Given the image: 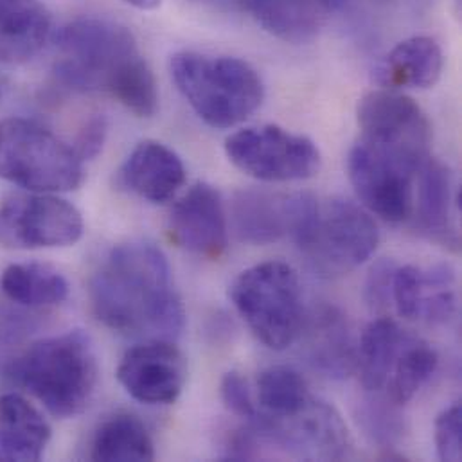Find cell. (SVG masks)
Listing matches in <instances>:
<instances>
[{
  "mask_svg": "<svg viewBox=\"0 0 462 462\" xmlns=\"http://www.w3.org/2000/svg\"><path fill=\"white\" fill-rule=\"evenodd\" d=\"M170 232L191 254L218 259L229 245L227 215L217 188L199 182L171 209Z\"/></svg>",
  "mask_w": 462,
  "mask_h": 462,
  "instance_id": "9a60e30c",
  "label": "cell"
},
{
  "mask_svg": "<svg viewBox=\"0 0 462 462\" xmlns=\"http://www.w3.org/2000/svg\"><path fill=\"white\" fill-rule=\"evenodd\" d=\"M349 0H246L252 18L288 43L311 42Z\"/></svg>",
  "mask_w": 462,
  "mask_h": 462,
  "instance_id": "e0dca14e",
  "label": "cell"
},
{
  "mask_svg": "<svg viewBox=\"0 0 462 462\" xmlns=\"http://www.w3.org/2000/svg\"><path fill=\"white\" fill-rule=\"evenodd\" d=\"M457 310L456 272L448 264L421 268L418 317L429 324L448 322Z\"/></svg>",
  "mask_w": 462,
  "mask_h": 462,
  "instance_id": "83f0119b",
  "label": "cell"
},
{
  "mask_svg": "<svg viewBox=\"0 0 462 462\" xmlns=\"http://www.w3.org/2000/svg\"><path fill=\"white\" fill-rule=\"evenodd\" d=\"M317 208L308 193H275L246 189L232 200V226L241 241L268 245L286 236L295 241L306 231Z\"/></svg>",
  "mask_w": 462,
  "mask_h": 462,
  "instance_id": "7c38bea8",
  "label": "cell"
},
{
  "mask_svg": "<svg viewBox=\"0 0 462 462\" xmlns=\"http://www.w3.org/2000/svg\"><path fill=\"white\" fill-rule=\"evenodd\" d=\"M232 304L254 333L273 351L291 346L304 326L297 272L284 261H264L243 270L229 290Z\"/></svg>",
  "mask_w": 462,
  "mask_h": 462,
  "instance_id": "8992f818",
  "label": "cell"
},
{
  "mask_svg": "<svg viewBox=\"0 0 462 462\" xmlns=\"http://www.w3.org/2000/svg\"><path fill=\"white\" fill-rule=\"evenodd\" d=\"M430 157L360 137L349 152V180L362 204L391 224L412 217L418 175Z\"/></svg>",
  "mask_w": 462,
  "mask_h": 462,
  "instance_id": "52a82bcc",
  "label": "cell"
},
{
  "mask_svg": "<svg viewBox=\"0 0 462 462\" xmlns=\"http://www.w3.org/2000/svg\"><path fill=\"white\" fill-rule=\"evenodd\" d=\"M105 137H106V121L103 116H96L88 119L87 125L79 130L74 143V150L83 161L92 159L103 148Z\"/></svg>",
  "mask_w": 462,
  "mask_h": 462,
  "instance_id": "836d02e7",
  "label": "cell"
},
{
  "mask_svg": "<svg viewBox=\"0 0 462 462\" xmlns=\"http://www.w3.org/2000/svg\"><path fill=\"white\" fill-rule=\"evenodd\" d=\"M436 448L441 461L459 462L462 457V407L454 403L436 420Z\"/></svg>",
  "mask_w": 462,
  "mask_h": 462,
  "instance_id": "4dcf8cb0",
  "label": "cell"
},
{
  "mask_svg": "<svg viewBox=\"0 0 462 462\" xmlns=\"http://www.w3.org/2000/svg\"><path fill=\"white\" fill-rule=\"evenodd\" d=\"M454 188L448 168L432 157L423 164L418 175L414 209L418 229L432 239L457 243L452 229Z\"/></svg>",
  "mask_w": 462,
  "mask_h": 462,
  "instance_id": "7402d4cb",
  "label": "cell"
},
{
  "mask_svg": "<svg viewBox=\"0 0 462 462\" xmlns=\"http://www.w3.org/2000/svg\"><path fill=\"white\" fill-rule=\"evenodd\" d=\"M110 96L137 117H152L159 108V88L148 61L141 56L116 79Z\"/></svg>",
  "mask_w": 462,
  "mask_h": 462,
  "instance_id": "f1b7e54d",
  "label": "cell"
},
{
  "mask_svg": "<svg viewBox=\"0 0 462 462\" xmlns=\"http://www.w3.org/2000/svg\"><path fill=\"white\" fill-rule=\"evenodd\" d=\"M54 76L79 92L110 94L119 74L141 58L132 31L106 18H78L52 32Z\"/></svg>",
  "mask_w": 462,
  "mask_h": 462,
  "instance_id": "277c9868",
  "label": "cell"
},
{
  "mask_svg": "<svg viewBox=\"0 0 462 462\" xmlns=\"http://www.w3.org/2000/svg\"><path fill=\"white\" fill-rule=\"evenodd\" d=\"M83 231L81 213L52 193L11 195L0 206V243L5 246H69Z\"/></svg>",
  "mask_w": 462,
  "mask_h": 462,
  "instance_id": "8fae6325",
  "label": "cell"
},
{
  "mask_svg": "<svg viewBox=\"0 0 462 462\" xmlns=\"http://www.w3.org/2000/svg\"><path fill=\"white\" fill-rule=\"evenodd\" d=\"M0 290L11 302L31 310L52 308L69 297L63 273L43 263L9 264L2 272Z\"/></svg>",
  "mask_w": 462,
  "mask_h": 462,
  "instance_id": "cb8c5ba5",
  "label": "cell"
},
{
  "mask_svg": "<svg viewBox=\"0 0 462 462\" xmlns=\"http://www.w3.org/2000/svg\"><path fill=\"white\" fill-rule=\"evenodd\" d=\"M311 270L340 277L365 263L380 243V231L365 209L346 199L317 200L306 231L295 241Z\"/></svg>",
  "mask_w": 462,
  "mask_h": 462,
  "instance_id": "ba28073f",
  "label": "cell"
},
{
  "mask_svg": "<svg viewBox=\"0 0 462 462\" xmlns=\"http://www.w3.org/2000/svg\"><path fill=\"white\" fill-rule=\"evenodd\" d=\"M394 270H396V264L389 259H383L373 266V270L367 277V284H365L367 300L373 308L380 310L389 304L391 291H393Z\"/></svg>",
  "mask_w": 462,
  "mask_h": 462,
  "instance_id": "d6a6232c",
  "label": "cell"
},
{
  "mask_svg": "<svg viewBox=\"0 0 462 462\" xmlns=\"http://www.w3.org/2000/svg\"><path fill=\"white\" fill-rule=\"evenodd\" d=\"M360 137L430 155L432 125L421 106L396 90H376L358 105Z\"/></svg>",
  "mask_w": 462,
  "mask_h": 462,
  "instance_id": "5bb4252c",
  "label": "cell"
},
{
  "mask_svg": "<svg viewBox=\"0 0 462 462\" xmlns=\"http://www.w3.org/2000/svg\"><path fill=\"white\" fill-rule=\"evenodd\" d=\"M439 364L438 353L416 337H411L396 358L385 383L387 400L396 407L407 405L432 378Z\"/></svg>",
  "mask_w": 462,
  "mask_h": 462,
  "instance_id": "4316f807",
  "label": "cell"
},
{
  "mask_svg": "<svg viewBox=\"0 0 462 462\" xmlns=\"http://www.w3.org/2000/svg\"><path fill=\"white\" fill-rule=\"evenodd\" d=\"M441 45L430 36H412L400 42L376 67V79L389 90L430 88L443 72Z\"/></svg>",
  "mask_w": 462,
  "mask_h": 462,
  "instance_id": "d6986e66",
  "label": "cell"
},
{
  "mask_svg": "<svg viewBox=\"0 0 462 462\" xmlns=\"http://www.w3.org/2000/svg\"><path fill=\"white\" fill-rule=\"evenodd\" d=\"M396 405L387 400L383 402H367L362 409L360 421L365 429V432L382 445H391L396 441L403 432V421L402 416L396 414Z\"/></svg>",
  "mask_w": 462,
  "mask_h": 462,
  "instance_id": "f546056e",
  "label": "cell"
},
{
  "mask_svg": "<svg viewBox=\"0 0 462 462\" xmlns=\"http://www.w3.org/2000/svg\"><path fill=\"white\" fill-rule=\"evenodd\" d=\"M171 78L197 116L217 130H229L246 121L264 99L257 70L232 56L177 52Z\"/></svg>",
  "mask_w": 462,
  "mask_h": 462,
  "instance_id": "3957f363",
  "label": "cell"
},
{
  "mask_svg": "<svg viewBox=\"0 0 462 462\" xmlns=\"http://www.w3.org/2000/svg\"><path fill=\"white\" fill-rule=\"evenodd\" d=\"M90 302L99 322L126 337L173 340L184 329L170 263L152 243L112 248L90 281Z\"/></svg>",
  "mask_w": 462,
  "mask_h": 462,
  "instance_id": "6da1fadb",
  "label": "cell"
},
{
  "mask_svg": "<svg viewBox=\"0 0 462 462\" xmlns=\"http://www.w3.org/2000/svg\"><path fill=\"white\" fill-rule=\"evenodd\" d=\"M52 38V18L42 0H0V61L22 65Z\"/></svg>",
  "mask_w": 462,
  "mask_h": 462,
  "instance_id": "ac0fdd59",
  "label": "cell"
},
{
  "mask_svg": "<svg viewBox=\"0 0 462 462\" xmlns=\"http://www.w3.org/2000/svg\"><path fill=\"white\" fill-rule=\"evenodd\" d=\"M220 389H222V400L232 414H236L241 420H246L248 423L255 420L257 416L255 402L252 398L246 380L239 373L236 371L227 373L222 380Z\"/></svg>",
  "mask_w": 462,
  "mask_h": 462,
  "instance_id": "1f68e13d",
  "label": "cell"
},
{
  "mask_svg": "<svg viewBox=\"0 0 462 462\" xmlns=\"http://www.w3.org/2000/svg\"><path fill=\"white\" fill-rule=\"evenodd\" d=\"M90 457L94 461H153L155 445L146 425L132 414L105 420L94 434Z\"/></svg>",
  "mask_w": 462,
  "mask_h": 462,
  "instance_id": "d4e9b609",
  "label": "cell"
},
{
  "mask_svg": "<svg viewBox=\"0 0 462 462\" xmlns=\"http://www.w3.org/2000/svg\"><path fill=\"white\" fill-rule=\"evenodd\" d=\"M226 153L243 173L263 182H297L320 170L317 144L275 125L243 128L226 141Z\"/></svg>",
  "mask_w": 462,
  "mask_h": 462,
  "instance_id": "9c48e42d",
  "label": "cell"
},
{
  "mask_svg": "<svg viewBox=\"0 0 462 462\" xmlns=\"http://www.w3.org/2000/svg\"><path fill=\"white\" fill-rule=\"evenodd\" d=\"M306 351L315 369L329 378H346L356 369V347L346 317L322 308L308 322Z\"/></svg>",
  "mask_w": 462,
  "mask_h": 462,
  "instance_id": "44dd1931",
  "label": "cell"
},
{
  "mask_svg": "<svg viewBox=\"0 0 462 462\" xmlns=\"http://www.w3.org/2000/svg\"><path fill=\"white\" fill-rule=\"evenodd\" d=\"M313 396L304 376L286 365L264 369L257 378V403L263 416L288 418L300 412Z\"/></svg>",
  "mask_w": 462,
  "mask_h": 462,
  "instance_id": "484cf974",
  "label": "cell"
},
{
  "mask_svg": "<svg viewBox=\"0 0 462 462\" xmlns=\"http://www.w3.org/2000/svg\"><path fill=\"white\" fill-rule=\"evenodd\" d=\"M119 179L137 197L164 204L186 184L182 159L159 141H143L126 157Z\"/></svg>",
  "mask_w": 462,
  "mask_h": 462,
  "instance_id": "2e32d148",
  "label": "cell"
},
{
  "mask_svg": "<svg viewBox=\"0 0 462 462\" xmlns=\"http://www.w3.org/2000/svg\"><path fill=\"white\" fill-rule=\"evenodd\" d=\"M125 4L132 5V7H137V9H143V11H152L155 9L157 5H161L162 0H123Z\"/></svg>",
  "mask_w": 462,
  "mask_h": 462,
  "instance_id": "e575fe53",
  "label": "cell"
},
{
  "mask_svg": "<svg viewBox=\"0 0 462 462\" xmlns=\"http://www.w3.org/2000/svg\"><path fill=\"white\" fill-rule=\"evenodd\" d=\"M83 159L43 125L11 117L0 123V179L32 193H65L81 186Z\"/></svg>",
  "mask_w": 462,
  "mask_h": 462,
  "instance_id": "5b68a950",
  "label": "cell"
},
{
  "mask_svg": "<svg viewBox=\"0 0 462 462\" xmlns=\"http://www.w3.org/2000/svg\"><path fill=\"white\" fill-rule=\"evenodd\" d=\"M250 430L257 441L310 461H340L351 452V436L344 420L333 407L315 398L288 418H268L257 412Z\"/></svg>",
  "mask_w": 462,
  "mask_h": 462,
  "instance_id": "30bf717a",
  "label": "cell"
},
{
  "mask_svg": "<svg viewBox=\"0 0 462 462\" xmlns=\"http://www.w3.org/2000/svg\"><path fill=\"white\" fill-rule=\"evenodd\" d=\"M5 376L52 416L67 420L90 405L99 365L90 338L81 331H69L27 347L7 365Z\"/></svg>",
  "mask_w": 462,
  "mask_h": 462,
  "instance_id": "7a4b0ae2",
  "label": "cell"
},
{
  "mask_svg": "<svg viewBox=\"0 0 462 462\" xmlns=\"http://www.w3.org/2000/svg\"><path fill=\"white\" fill-rule=\"evenodd\" d=\"M51 441L42 412L20 394L0 396V461H40Z\"/></svg>",
  "mask_w": 462,
  "mask_h": 462,
  "instance_id": "ffe728a7",
  "label": "cell"
},
{
  "mask_svg": "<svg viewBox=\"0 0 462 462\" xmlns=\"http://www.w3.org/2000/svg\"><path fill=\"white\" fill-rule=\"evenodd\" d=\"M117 378L139 403L171 405L184 391L188 362L173 340L153 338L125 353Z\"/></svg>",
  "mask_w": 462,
  "mask_h": 462,
  "instance_id": "4fadbf2b",
  "label": "cell"
},
{
  "mask_svg": "<svg viewBox=\"0 0 462 462\" xmlns=\"http://www.w3.org/2000/svg\"><path fill=\"white\" fill-rule=\"evenodd\" d=\"M411 337L389 317H378L365 328L356 347L355 369L365 391L376 393L385 387L393 365Z\"/></svg>",
  "mask_w": 462,
  "mask_h": 462,
  "instance_id": "603a6c76",
  "label": "cell"
},
{
  "mask_svg": "<svg viewBox=\"0 0 462 462\" xmlns=\"http://www.w3.org/2000/svg\"><path fill=\"white\" fill-rule=\"evenodd\" d=\"M2 92H4V79L0 78V96H2Z\"/></svg>",
  "mask_w": 462,
  "mask_h": 462,
  "instance_id": "d590c367",
  "label": "cell"
}]
</instances>
